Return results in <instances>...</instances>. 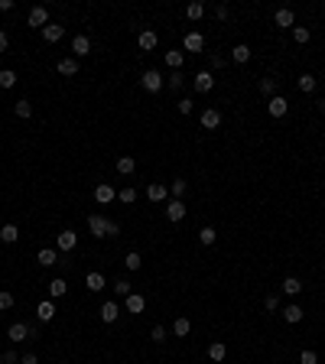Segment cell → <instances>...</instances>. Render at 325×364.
I'll use <instances>...</instances> for the list:
<instances>
[{
    "instance_id": "obj_43",
    "label": "cell",
    "mask_w": 325,
    "mask_h": 364,
    "mask_svg": "<svg viewBox=\"0 0 325 364\" xmlns=\"http://www.w3.org/2000/svg\"><path fill=\"white\" fill-rule=\"evenodd\" d=\"M150 338H153V341H156V345H163V341H166V338H169V332H166V328H163V325H153V332H150Z\"/></svg>"
},
{
    "instance_id": "obj_12",
    "label": "cell",
    "mask_w": 325,
    "mask_h": 364,
    "mask_svg": "<svg viewBox=\"0 0 325 364\" xmlns=\"http://www.w3.org/2000/svg\"><path fill=\"white\" fill-rule=\"evenodd\" d=\"M202 127H205V130H218V127H221V114L215 111V107L202 111Z\"/></svg>"
},
{
    "instance_id": "obj_49",
    "label": "cell",
    "mask_w": 325,
    "mask_h": 364,
    "mask_svg": "<svg viewBox=\"0 0 325 364\" xmlns=\"http://www.w3.org/2000/svg\"><path fill=\"white\" fill-rule=\"evenodd\" d=\"M215 17H218V20H228V17H231V10H228V4H218V7H215Z\"/></svg>"
},
{
    "instance_id": "obj_31",
    "label": "cell",
    "mask_w": 325,
    "mask_h": 364,
    "mask_svg": "<svg viewBox=\"0 0 325 364\" xmlns=\"http://www.w3.org/2000/svg\"><path fill=\"white\" fill-rule=\"evenodd\" d=\"M182 52H179V49H172V52H166V65H169L172 68V72H179V68H182Z\"/></svg>"
},
{
    "instance_id": "obj_24",
    "label": "cell",
    "mask_w": 325,
    "mask_h": 364,
    "mask_svg": "<svg viewBox=\"0 0 325 364\" xmlns=\"http://www.w3.org/2000/svg\"><path fill=\"white\" fill-rule=\"evenodd\" d=\"M231 59H234V62H238V65H244V62H247V59H251V46H244V43H238V46H234V49H231Z\"/></svg>"
},
{
    "instance_id": "obj_30",
    "label": "cell",
    "mask_w": 325,
    "mask_h": 364,
    "mask_svg": "<svg viewBox=\"0 0 325 364\" xmlns=\"http://www.w3.org/2000/svg\"><path fill=\"white\" fill-rule=\"evenodd\" d=\"M189 328H192V322L185 319V315H179V319L172 322V332H176L179 338H185V335H189Z\"/></svg>"
},
{
    "instance_id": "obj_54",
    "label": "cell",
    "mask_w": 325,
    "mask_h": 364,
    "mask_svg": "<svg viewBox=\"0 0 325 364\" xmlns=\"http://www.w3.org/2000/svg\"><path fill=\"white\" fill-rule=\"evenodd\" d=\"M107 234H111V237H117V234H121V224L111 221V224H107Z\"/></svg>"
},
{
    "instance_id": "obj_29",
    "label": "cell",
    "mask_w": 325,
    "mask_h": 364,
    "mask_svg": "<svg viewBox=\"0 0 325 364\" xmlns=\"http://www.w3.org/2000/svg\"><path fill=\"white\" fill-rule=\"evenodd\" d=\"M208 358L211 361H225L228 358V348L221 345V341H211V345H208Z\"/></svg>"
},
{
    "instance_id": "obj_40",
    "label": "cell",
    "mask_w": 325,
    "mask_h": 364,
    "mask_svg": "<svg viewBox=\"0 0 325 364\" xmlns=\"http://www.w3.org/2000/svg\"><path fill=\"white\" fill-rule=\"evenodd\" d=\"M114 293H117V296H124V299H127L130 296V280H114Z\"/></svg>"
},
{
    "instance_id": "obj_17",
    "label": "cell",
    "mask_w": 325,
    "mask_h": 364,
    "mask_svg": "<svg viewBox=\"0 0 325 364\" xmlns=\"http://www.w3.org/2000/svg\"><path fill=\"white\" fill-rule=\"evenodd\" d=\"M72 52L75 56H88V52H91V39L88 36H75L72 39Z\"/></svg>"
},
{
    "instance_id": "obj_9",
    "label": "cell",
    "mask_w": 325,
    "mask_h": 364,
    "mask_svg": "<svg viewBox=\"0 0 325 364\" xmlns=\"http://www.w3.org/2000/svg\"><path fill=\"white\" fill-rule=\"evenodd\" d=\"M147 198L150 202H166V198H169V189H166L163 182H150L147 185Z\"/></svg>"
},
{
    "instance_id": "obj_52",
    "label": "cell",
    "mask_w": 325,
    "mask_h": 364,
    "mask_svg": "<svg viewBox=\"0 0 325 364\" xmlns=\"http://www.w3.org/2000/svg\"><path fill=\"white\" fill-rule=\"evenodd\" d=\"M20 364H39V358L30 351V354H23V358H20Z\"/></svg>"
},
{
    "instance_id": "obj_32",
    "label": "cell",
    "mask_w": 325,
    "mask_h": 364,
    "mask_svg": "<svg viewBox=\"0 0 325 364\" xmlns=\"http://www.w3.org/2000/svg\"><path fill=\"white\" fill-rule=\"evenodd\" d=\"M260 94H267V101L276 98V78H260Z\"/></svg>"
},
{
    "instance_id": "obj_11",
    "label": "cell",
    "mask_w": 325,
    "mask_h": 364,
    "mask_svg": "<svg viewBox=\"0 0 325 364\" xmlns=\"http://www.w3.org/2000/svg\"><path fill=\"white\" fill-rule=\"evenodd\" d=\"M124 306H127V312H134V315H140L143 309H147V299L140 296V293H130L127 299H124Z\"/></svg>"
},
{
    "instance_id": "obj_45",
    "label": "cell",
    "mask_w": 325,
    "mask_h": 364,
    "mask_svg": "<svg viewBox=\"0 0 325 364\" xmlns=\"http://www.w3.org/2000/svg\"><path fill=\"white\" fill-rule=\"evenodd\" d=\"M13 303H17V299H13V293H0V309H4V312H7V309H13Z\"/></svg>"
},
{
    "instance_id": "obj_15",
    "label": "cell",
    "mask_w": 325,
    "mask_h": 364,
    "mask_svg": "<svg viewBox=\"0 0 325 364\" xmlns=\"http://www.w3.org/2000/svg\"><path fill=\"white\" fill-rule=\"evenodd\" d=\"M182 46L189 52H202V46H205V39H202V33H185V39H182Z\"/></svg>"
},
{
    "instance_id": "obj_1",
    "label": "cell",
    "mask_w": 325,
    "mask_h": 364,
    "mask_svg": "<svg viewBox=\"0 0 325 364\" xmlns=\"http://www.w3.org/2000/svg\"><path fill=\"white\" fill-rule=\"evenodd\" d=\"M140 85L147 88L150 94H156V91H163V75L156 72V68H147V72L140 75Z\"/></svg>"
},
{
    "instance_id": "obj_3",
    "label": "cell",
    "mask_w": 325,
    "mask_h": 364,
    "mask_svg": "<svg viewBox=\"0 0 325 364\" xmlns=\"http://www.w3.org/2000/svg\"><path fill=\"white\" fill-rule=\"evenodd\" d=\"M26 23H30V26H39V30H46V26H49V10H46V7H33L30 17H26Z\"/></svg>"
},
{
    "instance_id": "obj_5",
    "label": "cell",
    "mask_w": 325,
    "mask_h": 364,
    "mask_svg": "<svg viewBox=\"0 0 325 364\" xmlns=\"http://www.w3.org/2000/svg\"><path fill=\"white\" fill-rule=\"evenodd\" d=\"M286 111H289V101L280 98V94L267 101V114H270V117H286Z\"/></svg>"
},
{
    "instance_id": "obj_35",
    "label": "cell",
    "mask_w": 325,
    "mask_h": 364,
    "mask_svg": "<svg viewBox=\"0 0 325 364\" xmlns=\"http://www.w3.org/2000/svg\"><path fill=\"white\" fill-rule=\"evenodd\" d=\"M13 111H17V117H23V120L33 117V104H30V101H17V107H13Z\"/></svg>"
},
{
    "instance_id": "obj_10",
    "label": "cell",
    "mask_w": 325,
    "mask_h": 364,
    "mask_svg": "<svg viewBox=\"0 0 325 364\" xmlns=\"http://www.w3.org/2000/svg\"><path fill=\"white\" fill-rule=\"evenodd\" d=\"M7 338L10 341H26L30 338V325H26V322H13L10 332H7Z\"/></svg>"
},
{
    "instance_id": "obj_20",
    "label": "cell",
    "mask_w": 325,
    "mask_h": 364,
    "mask_svg": "<svg viewBox=\"0 0 325 364\" xmlns=\"http://www.w3.org/2000/svg\"><path fill=\"white\" fill-rule=\"evenodd\" d=\"M0 241H4V244L20 241V228H17V224H4V228H0Z\"/></svg>"
},
{
    "instance_id": "obj_26",
    "label": "cell",
    "mask_w": 325,
    "mask_h": 364,
    "mask_svg": "<svg viewBox=\"0 0 325 364\" xmlns=\"http://www.w3.org/2000/svg\"><path fill=\"white\" fill-rule=\"evenodd\" d=\"M65 293H68V283H65V280H52V283H49V296L52 299H62V296H65Z\"/></svg>"
},
{
    "instance_id": "obj_16",
    "label": "cell",
    "mask_w": 325,
    "mask_h": 364,
    "mask_svg": "<svg viewBox=\"0 0 325 364\" xmlns=\"http://www.w3.org/2000/svg\"><path fill=\"white\" fill-rule=\"evenodd\" d=\"M62 36H65V26H59V23H49L43 30V39H46V43H59Z\"/></svg>"
},
{
    "instance_id": "obj_19",
    "label": "cell",
    "mask_w": 325,
    "mask_h": 364,
    "mask_svg": "<svg viewBox=\"0 0 325 364\" xmlns=\"http://www.w3.org/2000/svg\"><path fill=\"white\" fill-rule=\"evenodd\" d=\"M302 315H306V312H302V309L296 306V303H289L286 309H283V319H286L289 325H296V322H302Z\"/></svg>"
},
{
    "instance_id": "obj_22",
    "label": "cell",
    "mask_w": 325,
    "mask_h": 364,
    "mask_svg": "<svg viewBox=\"0 0 325 364\" xmlns=\"http://www.w3.org/2000/svg\"><path fill=\"white\" fill-rule=\"evenodd\" d=\"M280 290L286 293V296H299V293H302V283H299L296 277H286V280H283V286H280Z\"/></svg>"
},
{
    "instance_id": "obj_36",
    "label": "cell",
    "mask_w": 325,
    "mask_h": 364,
    "mask_svg": "<svg viewBox=\"0 0 325 364\" xmlns=\"http://www.w3.org/2000/svg\"><path fill=\"white\" fill-rule=\"evenodd\" d=\"M215 237H218V234H215V228H208V224H205V228L198 231V241H202L205 247H211V244H215Z\"/></svg>"
},
{
    "instance_id": "obj_21",
    "label": "cell",
    "mask_w": 325,
    "mask_h": 364,
    "mask_svg": "<svg viewBox=\"0 0 325 364\" xmlns=\"http://www.w3.org/2000/svg\"><path fill=\"white\" fill-rule=\"evenodd\" d=\"M85 286H88L91 293H101V290H104V277H101L98 270H94V273H88V277H85Z\"/></svg>"
},
{
    "instance_id": "obj_44",
    "label": "cell",
    "mask_w": 325,
    "mask_h": 364,
    "mask_svg": "<svg viewBox=\"0 0 325 364\" xmlns=\"http://www.w3.org/2000/svg\"><path fill=\"white\" fill-rule=\"evenodd\" d=\"M299 88L302 91H315V75H299Z\"/></svg>"
},
{
    "instance_id": "obj_39",
    "label": "cell",
    "mask_w": 325,
    "mask_h": 364,
    "mask_svg": "<svg viewBox=\"0 0 325 364\" xmlns=\"http://www.w3.org/2000/svg\"><path fill=\"white\" fill-rule=\"evenodd\" d=\"M169 88H172V91H182V88H185V75L182 72H172L169 75Z\"/></svg>"
},
{
    "instance_id": "obj_53",
    "label": "cell",
    "mask_w": 325,
    "mask_h": 364,
    "mask_svg": "<svg viewBox=\"0 0 325 364\" xmlns=\"http://www.w3.org/2000/svg\"><path fill=\"white\" fill-rule=\"evenodd\" d=\"M7 46H10V36H7V33L0 30V52H7Z\"/></svg>"
},
{
    "instance_id": "obj_28",
    "label": "cell",
    "mask_w": 325,
    "mask_h": 364,
    "mask_svg": "<svg viewBox=\"0 0 325 364\" xmlns=\"http://www.w3.org/2000/svg\"><path fill=\"white\" fill-rule=\"evenodd\" d=\"M55 68H59V75H75V72H78V62L68 56V59H59V65H55Z\"/></svg>"
},
{
    "instance_id": "obj_55",
    "label": "cell",
    "mask_w": 325,
    "mask_h": 364,
    "mask_svg": "<svg viewBox=\"0 0 325 364\" xmlns=\"http://www.w3.org/2000/svg\"><path fill=\"white\" fill-rule=\"evenodd\" d=\"M13 10V0H0V13H10Z\"/></svg>"
},
{
    "instance_id": "obj_38",
    "label": "cell",
    "mask_w": 325,
    "mask_h": 364,
    "mask_svg": "<svg viewBox=\"0 0 325 364\" xmlns=\"http://www.w3.org/2000/svg\"><path fill=\"white\" fill-rule=\"evenodd\" d=\"M13 85H17V72L4 68V72H0V88H13Z\"/></svg>"
},
{
    "instance_id": "obj_56",
    "label": "cell",
    "mask_w": 325,
    "mask_h": 364,
    "mask_svg": "<svg viewBox=\"0 0 325 364\" xmlns=\"http://www.w3.org/2000/svg\"><path fill=\"white\" fill-rule=\"evenodd\" d=\"M319 111H325V98H322V101H319Z\"/></svg>"
},
{
    "instance_id": "obj_6",
    "label": "cell",
    "mask_w": 325,
    "mask_h": 364,
    "mask_svg": "<svg viewBox=\"0 0 325 364\" xmlns=\"http://www.w3.org/2000/svg\"><path fill=\"white\" fill-rule=\"evenodd\" d=\"M114 198H117L114 185H107V182H98V185H94V202H98V205H107V202H114Z\"/></svg>"
},
{
    "instance_id": "obj_23",
    "label": "cell",
    "mask_w": 325,
    "mask_h": 364,
    "mask_svg": "<svg viewBox=\"0 0 325 364\" xmlns=\"http://www.w3.org/2000/svg\"><path fill=\"white\" fill-rule=\"evenodd\" d=\"M36 315H39V322H52V315H55V303H52V299H46V303H39Z\"/></svg>"
},
{
    "instance_id": "obj_7",
    "label": "cell",
    "mask_w": 325,
    "mask_h": 364,
    "mask_svg": "<svg viewBox=\"0 0 325 364\" xmlns=\"http://www.w3.org/2000/svg\"><path fill=\"white\" fill-rule=\"evenodd\" d=\"M273 23H276V26H283V30H293V26H296L293 10H289V7H280V10L273 13Z\"/></svg>"
},
{
    "instance_id": "obj_13",
    "label": "cell",
    "mask_w": 325,
    "mask_h": 364,
    "mask_svg": "<svg viewBox=\"0 0 325 364\" xmlns=\"http://www.w3.org/2000/svg\"><path fill=\"white\" fill-rule=\"evenodd\" d=\"M137 46H140L143 52L156 49V33H153V30H140V36H137Z\"/></svg>"
},
{
    "instance_id": "obj_18",
    "label": "cell",
    "mask_w": 325,
    "mask_h": 364,
    "mask_svg": "<svg viewBox=\"0 0 325 364\" xmlns=\"http://www.w3.org/2000/svg\"><path fill=\"white\" fill-rule=\"evenodd\" d=\"M117 315H121V306H117V303H104V306H101V322H107V325H111V322H117Z\"/></svg>"
},
{
    "instance_id": "obj_48",
    "label": "cell",
    "mask_w": 325,
    "mask_h": 364,
    "mask_svg": "<svg viewBox=\"0 0 325 364\" xmlns=\"http://www.w3.org/2000/svg\"><path fill=\"white\" fill-rule=\"evenodd\" d=\"M264 306H267V312H276V309H280V296H273V293H270V296L264 299Z\"/></svg>"
},
{
    "instance_id": "obj_2",
    "label": "cell",
    "mask_w": 325,
    "mask_h": 364,
    "mask_svg": "<svg viewBox=\"0 0 325 364\" xmlns=\"http://www.w3.org/2000/svg\"><path fill=\"white\" fill-rule=\"evenodd\" d=\"M107 218L104 215H88V231H91L94 237H107Z\"/></svg>"
},
{
    "instance_id": "obj_37",
    "label": "cell",
    "mask_w": 325,
    "mask_h": 364,
    "mask_svg": "<svg viewBox=\"0 0 325 364\" xmlns=\"http://www.w3.org/2000/svg\"><path fill=\"white\" fill-rule=\"evenodd\" d=\"M169 192H172L176 198H185V192H189V182H185V179H176V182L169 185Z\"/></svg>"
},
{
    "instance_id": "obj_51",
    "label": "cell",
    "mask_w": 325,
    "mask_h": 364,
    "mask_svg": "<svg viewBox=\"0 0 325 364\" xmlns=\"http://www.w3.org/2000/svg\"><path fill=\"white\" fill-rule=\"evenodd\" d=\"M17 361H20L17 351H4V358H0V364H17Z\"/></svg>"
},
{
    "instance_id": "obj_47",
    "label": "cell",
    "mask_w": 325,
    "mask_h": 364,
    "mask_svg": "<svg viewBox=\"0 0 325 364\" xmlns=\"http://www.w3.org/2000/svg\"><path fill=\"white\" fill-rule=\"evenodd\" d=\"M176 107H179V114H185V117H189V114H192V107H195V104H192V98H182Z\"/></svg>"
},
{
    "instance_id": "obj_27",
    "label": "cell",
    "mask_w": 325,
    "mask_h": 364,
    "mask_svg": "<svg viewBox=\"0 0 325 364\" xmlns=\"http://www.w3.org/2000/svg\"><path fill=\"white\" fill-rule=\"evenodd\" d=\"M134 169H137V160H134V156H121V160H117V173H121V176H130Z\"/></svg>"
},
{
    "instance_id": "obj_4",
    "label": "cell",
    "mask_w": 325,
    "mask_h": 364,
    "mask_svg": "<svg viewBox=\"0 0 325 364\" xmlns=\"http://www.w3.org/2000/svg\"><path fill=\"white\" fill-rule=\"evenodd\" d=\"M166 218H169L172 224L185 218V202H182V198H172V202H166Z\"/></svg>"
},
{
    "instance_id": "obj_46",
    "label": "cell",
    "mask_w": 325,
    "mask_h": 364,
    "mask_svg": "<svg viewBox=\"0 0 325 364\" xmlns=\"http://www.w3.org/2000/svg\"><path fill=\"white\" fill-rule=\"evenodd\" d=\"M299 364H319V354H315V351H309V348H306V351L299 354Z\"/></svg>"
},
{
    "instance_id": "obj_8",
    "label": "cell",
    "mask_w": 325,
    "mask_h": 364,
    "mask_svg": "<svg viewBox=\"0 0 325 364\" xmlns=\"http://www.w3.org/2000/svg\"><path fill=\"white\" fill-rule=\"evenodd\" d=\"M211 88H215V75L208 72V68H205V72H198L195 75V91H202V94H208Z\"/></svg>"
},
{
    "instance_id": "obj_14",
    "label": "cell",
    "mask_w": 325,
    "mask_h": 364,
    "mask_svg": "<svg viewBox=\"0 0 325 364\" xmlns=\"http://www.w3.org/2000/svg\"><path fill=\"white\" fill-rule=\"evenodd\" d=\"M75 244H78V234H75V231H62V234H59V251L62 254L75 251Z\"/></svg>"
},
{
    "instance_id": "obj_33",
    "label": "cell",
    "mask_w": 325,
    "mask_h": 364,
    "mask_svg": "<svg viewBox=\"0 0 325 364\" xmlns=\"http://www.w3.org/2000/svg\"><path fill=\"white\" fill-rule=\"evenodd\" d=\"M202 13H205V7H202V4H198V0H192V4H189V7H185V17H189V20H192V23H195V20H202Z\"/></svg>"
},
{
    "instance_id": "obj_41",
    "label": "cell",
    "mask_w": 325,
    "mask_h": 364,
    "mask_svg": "<svg viewBox=\"0 0 325 364\" xmlns=\"http://www.w3.org/2000/svg\"><path fill=\"white\" fill-rule=\"evenodd\" d=\"M117 198H121L124 205H134V202H137V189H130V185H127V189L117 192Z\"/></svg>"
},
{
    "instance_id": "obj_34",
    "label": "cell",
    "mask_w": 325,
    "mask_h": 364,
    "mask_svg": "<svg viewBox=\"0 0 325 364\" xmlns=\"http://www.w3.org/2000/svg\"><path fill=\"white\" fill-rule=\"evenodd\" d=\"M140 264H143V260H140V254H137V251H130L127 257H124V267H127L130 273H134V270H140Z\"/></svg>"
},
{
    "instance_id": "obj_42",
    "label": "cell",
    "mask_w": 325,
    "mask_h": 364,
    "mask_svg": "<svg viewBox=\"0 0 325 364\" xmlns=\"http://www.w3.org/2000/svg\"><path fill=\"white\" fill-rule=\"evenodd\" d=\"M293 39H296L299 46H306V43H309V30H306V26H293Z\"/></svg>"
},
{
    "instance_id": "obj_25",
    "label": "cell",
    "mask_w": 325,
    "mask_h": 364,
    "mask_svg": "<svg viewBox=\"0 0 325 364\" xmlns=\"http://www.w3.org/2000/svg\"><path fill=\"white\" fill-rule=\"evenodd\" d=\"M36 260H39V264H43V267H55V264H59V254H55L52 247H43Z\"/></svg>"
},
{
    "instance_id": "obj_50",
    "label": "cell",
    "mask_w": 325,
    "mask_h": 364,
    "mask_svg": "<svg viewBox=\"0 0 325 364\" xmlns=\"http://www.w3.org/2000/svg\"><path fill=\"white\" fill-rule=\"evenodd\" d=\"M228 65V59L225 56H215V52H211V68H225ZM211 68H208V72H211Z\"/></svg>"
}]
</instances>
